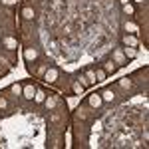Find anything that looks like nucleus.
<instances>
[{
	"mask_svg": "<svg viewBox=\"0 0 149 149\" xmlns=\"http://www.w3.org/2000/svg\"><path fill=\"white\" fill-rule=\"evenodd\" d=\"M119 86H121V88H129V86H131V81L127 80V78H123V80H119Z\"/></svg>",
	"mask_w": 149,
	"mask_h": 149,
	"instance_id": "obj_21",
	"label": "nucleus"
},
{
	"mask_svg": "<svg viewBox=\"0 0 149 149\" xmlns=\"http://www.w3.org/2000/svg\"><path fill=\"white\" fill-rule=\"evenodd\" d=\"M84 90H86V88L81 86L80 81H74V84H72V92L76 93V95H81V93H84Z\"/></svg>",
	"mask_w": 149,
	"mask_h": 149,
	"instance_id": "obj_14",
	"label": "nucleus"
},
{
	"mask_svg": "<svg viewBox=\"0 0 149 149\" xmlns=\"http://www.w3.org/2000/svg\"><path fill=\"white\" fill-rule=\"evenodd\" d=\"M111 62H113L115 66H125V64H127V58H125V54H123V48L113 50V54H111Z\"/></svg>",
	"mask_w": 149,
	"mask_h": 149,
	"instance_id": "obj_1",
	"label": "nucleus"
},
{
	"mask_svg": "<svg viewBox=\"0 0 149 149\" xmlns=\"http://www.w3.org/2000/svg\"><path fill=\"white\" fill-rule=\"evenodd\" d=\"M95 78H97V81H103L105 78H107V74H105L103 70H97V72H95Z\"/></svg>",
	"mask_w": 149,
	"mask_h": 149,
	"instance_id": "obj_19",
	"label": "nucleus"
},
{
	"mask_svg": "<svg viewBox=\"0 0 149 149\" xmlns=\"http://www.w3.org/2000/svg\"><path fill=\"white\" fill-rule=\"evenodd\" d=\"M84 76H86V78H88V81H90V84H97V78H95V70H92V68H88L86 70V74H84Z\"/></svg>",
	"mask_w": 149,
	"mask_h": 149,
	"instance_id": "obj_10",
	"label": "nucleus"
},
{
	"mask_svg": "<svg viewBox=\"0 0 149 149\" xmlns=\"http://www.w3.org/2000/svg\"><path fill=\"white\" fill-rule=\"evenodd\" d=\"M10 92L16 93V95H20V93H22V86H20V84H12V86H10Z\"/></svg>",
	"mask_w": 149,
	"mask_h": 149,
	"instance_id": "obj_18",
	"label": "nucleus"
},
{
	"mask_svg": "<svg viewBox=\"0 0 149 149\" xmlns=\"http://www.w3.org/2000/svg\"><path fill=\"white\" fill-rule=\"evenodd\" d=\"M58 78H60V70L58 68H48L44 72V81L46 84H56Z\"/></svg>",
	"mask_w": 149,
	"mask_h": 149,
	"instance_id": "obj_2",
	"label": "nucleus"
},
{
	"mask_svg": "<svg viewBox=\"0 0 149 149\" xmlns=\"http://www.w3.org/2000/svg\"><path fill=\"white\" fill-rule=\"evenodd\" d=\"M133 2H135V4H141V2H143V0H133Z\"/></svg>",
	"mask_w": 149,
	"mask_h": 149,
	"instance_id": "obj_25",
	"label": "nucleus"
},
{
	"mask_svg": "<svg viewBox=\"0 0 149 149\" xmlns=\"http://www.w3.org/2000/svg\"><path fill=\"white\" fill-rule=\"evenodd\" d=\"M2 2H4V4H6V6H12V4H16V2H18V0H2Z\"/></svg>",
	"mask_w": 149,
	"mask_h": 149,
	"instance_id": "obj_24",
	"label": "nucleus"
},
{
	"mask_svg": "<svg viewBox=\"0 0 149 149\" xmlns=\"http://www.w3.org/2000/svg\"><path fill=\"white\" fill-rule=\"evenodd\" d=\"M100 95H102L103 102H113V100H115V93L111 92V88H105V90H102V92H100Z\"/></svg>",
	"mask_w": 149,
	"mask_h": 149,
	"instance_id": "obj_9",
	"label": "nucleus"
},
{
	"mask_svg": "<svg viewBox=\"0 0 149 149\" xmlns=\"http://www.w3.org/2000/svg\"><path fill=\"white\" fill-rule=\"evenodd\" d=\"M44 105H46L48 109L52 111V109L56 107V95H46V100H44Z\"/></svg>",
	"mask_w": 149,
	"mask_h": 149,
	"instance_id": "obj_13",
	"label": "nucleus"
},
{
	"mask_svg": "<svg viewBox=\"0 0 149 149\" xmlns=\"http://www.w3.org/2000/svg\"><path fill=\"white\" fill-rule=\"evenodd\" d=\"M93 131H100V129H102V121H100V119H97V121H93Z\"/></svg>",
	"mask_w": 149,
	"mask_h": 149,
	"instance_id": "obj_22",
	"label": "nucleus"
},
{
	"mask_svg": "<svg viewBox=\"0 0 149 149\" xmlns=\"http://www.w3.org/2000/svg\"><path fill=\"white\" fill-rule=\"evenodd\" d=\"M123 28H125V32H139V26L135 22H125Z\"/></svg>",
	"mask_w": 149,
	"mask_h": 149,
	"instance_id": "obj_17",
	"label": "nucleus"
},
{
	"mask_svg": "<svg viewBox=\"0 0 149 149\" xmlns=\"http://www.w3.org/2000/svg\"><path fill=\"white\" fill-rule=\"evenodd\" d=\"M34 93H36V88L32 84H24L22 86V95L26 100H34Z\"/></svg>",
	"mask_w": 149,
	"mask_h": 149,
	"instance_id": "obj_4",
	"label": "nucleus"
},
{
	"mask_svg": "<svg viewBox=\"0 0 149 149\" xmlns=\"http://www.w3.org/2000/svg\"><path fill=\"white\" fill-rule=\"evenodd\" d=\"M6 107H8V102L4 97H0V109H6Z\"/></svg>",
	"mask_w": 149,
	"mask_h": 149,
	"instance_id": "obj_23",
	"label": "nucleus"
},
{
	"mask_svg": "<svg viewBox=\"0 0 149 149\" xmlns=\"http://www.w3.org/2000/svg\"><path fill=\"white\" fill-rule=\"evenodd\" d=\"M20 14H22L24 20H34V16H36V12H34V8H32V6H24Z\"/></svg>",
	"mask_w": 149,
	"mask_h": 149,
	"instance_id": "obj_8",
	"label": "nucleus"
},
{
	"mask_svg": "<svg viewBox=\"0 0 149 149\" xmlns=\"http://www.w3.org/2000/svg\"><path fill=\"white\" fill-rule=\"evenodd\" d=\"M88 103H90L92 107H100L103 103V100H102V95L95 92V93H90V95H88Z\"/></svg>",
	"mask_w": 149,
	"mask_h": 149,
	"instance_id": "obj_5",
	"label": "nucleus"
},
{
	"mask_svg": "<svg viewBox=\"0 0 149 149\" xmlns=\"http://www.w3.org/2000/svg\"><path fill=\"white\" fill-rule=\"evenodd\" d=\"M123 14H129V16H133V14H135V6H133L131 2H125V4H123Z\"/></svg>",
	"mask_w": 149,
	"mask_h": 149,
	"instance_id": "obj_16",
	"label": "nucleus"
},
{
	"mask_svg": "<svg viewBox=\"0 0 149 149\" xmlns=\"http://www.w3.org/2000/svg\"><path fill=\"white\" fill-rule=\"evenodd\" d=\"M44 100H46V92H42V90H36V93H34V102H36V103H44Z\"/></svg>",
	"mask_w": 149,
	"mask_h": 149,
	"instance_id": "obj_15",
	"label": "nucleus"
},
{
	"mask_svg": "<svg viewBox=\"0 0 149 149\" xmlns=\"http://www.w3.org/2000/svg\"><path fill=\"white\" fill-rule=\"evenodd\" d=\"M121 42H123V46H137V36H133V34H125L123 38H121Z\"/></svg>",
	"mask_w": 149,
	"mask_h": 149,
	"instance_id": "obj_6",
	"label": "nucleus"
},
{
	"mask_svg": "<svg viewBox=\"0 0 149 149\" xmlns=\"http://www.w3.org/2000/svg\"><path fill=\"white\" fill-rule=\"evenodd\" d=\"M123 54H125V58L133 60V58H137V50H135L133 46H125L123 48Z\"/></svg>",
	"mask_w": 149,
	"mask_h": 149,
	"instance_id": "obj_11",
	"label": "nucleus"
},
{
	"mask_svg": "<svg viewBox=\"0 0 149 149\" xmlns=\"http://www.w3.org/2000/svg\"><path fill=\"white\" fill-rule=\"evenodd\" d=\"M2 46L6 48V50H16L18 42H16V38H10V36H6V38L2 40Z\"/></svg>",
	"mask_w": 149,
	"mask_h": 149,
	"instance_id": "obj_7",
	"label": "nucleus"
},
{
	"mask_svg": "<svg viewBox=\"0 0 149 149\" xmlns=\"http://www.w3.org/2000/svg\"><path fill=\"white\" fill-rule=\"evenodd\" d=\"M36 58H38V50H36V48H26V50H24V60H26L28 64L36 62Z\"/></svg>",
	"mask_w": 149,
	"mask_h": 149,
	"instance_id": "obj_3",
	"label": "nucleus"
},
{
	"mask_svg": "<svg viewBox=\"0 0 149 149\" xmlns=\"http://www.w3.org/2000/svg\"><path fill=\"white\" fill-rule=\"evenodd\" d=\"M78 81H80L84 88H90V86H92V84L88 81V78H86V76H80V78H78Z\"/></svg>",
	"mask_w": 149,
	"mask_h": 149,
	"instance_id": "obj_20",
	"label": "nucleus"
},
{
	"mask_svg": "<svg viewBox=\"0 0 149 149\" xmlns=\"http://www.w3.org/2000/svg\"><path fill=\"white\" fill-rule=\"evenodd\" d=\"M115 70H117V66H115L111 60H107V62L103 64V72H105V74H115Z\"/></svg>",
	"mask_w": 149,
	"mask_h": 149,
	"instance_id": "obj_12",
	"label": "nucleus"
}]
</instances>
